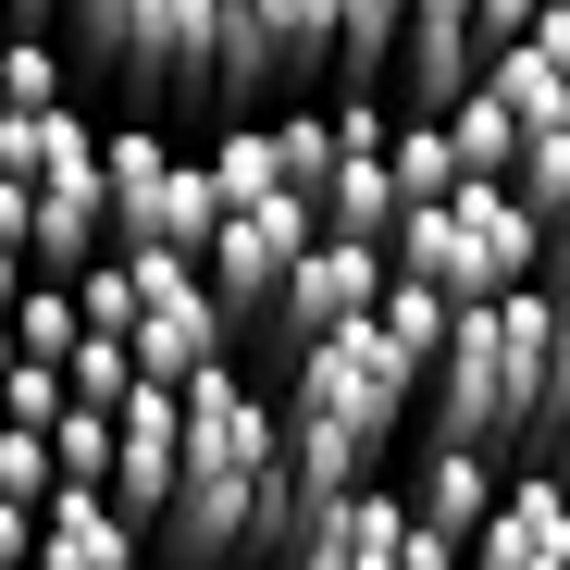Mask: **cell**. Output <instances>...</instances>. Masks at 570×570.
I'll list each match as a JSON object with an SVG mask.
<instances>
[{"instance_id":"obj_10","label":"cell","mask_w":570,"mask_h":570,"mask_svg":"<svg viewBox=\"0 0 570 570\" xmlns=\"http://www.w3.org/2000/svg\"><path fill=\"white\" fill-rule=\"evenodd\" d=\"M497 484H509V446H471V434H422V459L397 471L410 521H434V533H459V546H471V521L497 509Z\"/></svg>"},{"instance_id":"obj_20","label":"cell","mask_w":570,"mask_h":570,"mask_svg":"<svg viewBox=\"0 0 570 570\" xmlns=\"http://www.w3.org/2000/svg\"><path fill=\"white\" fill-rule=\"evenodd\" d=\"M446 137H459V161H471V174H509V161H521V112L497 100L484 75H471L459 100H446Z\"/></svg>"},{"instance_id":"obj_14","label":"cell","mask_w":570,"mask_h":570,"mask_svg":"<svg viewBox=\"0 0 570 570\" xmlns=\"http://www.w3.org/2000/svg\"><path fill=\"white\" fill-rule=\"evenodd\" d=\"M199 161H212V212H236V199H285V137H273V112H236Z\"/></svg>"},{"instance_id":"obj_2","label":"cell","mask_w":570,"mask_h":570,"mask_svg":"<svg viewBox=\"0 0 570 570\" xmlns=\"http://www.w3.org/2000/svg\"><path fill=\"white\" fill-rule=\"evenodd\" d=\"M546 360H558V298L546 285H497V298H459L434 372H422V434H471V446H509L533 434V397H546Z\"/></svg>"},{"instance_id":"obj_21","label":"cell","mask_w":570,"mask_h":570,"mask_svg":"<svg viewBox=\"0 0 570 570\" xmlns=\"http://www.w3.org/2000/svg\"><path fill=\"white\" fill-rule=\"evenodd\" d=\"M248 13L273 26V50H285V87L335 62V0H248Z\"/></svg>"},{"instance_id":"obj_23","label":"cell","mask_w":570,"mask_h":570,"mask_svg":"<svg viewBox=\"0 0 570 570\" xmlns=\"http://www.w3.org/2000/svg\"><path fill=\"white\" fill-rule=\"evenodd\" d=\"M75 311L100 323V335H125V323H137V248H100V261H87V273H75Z\"/></svg>"},{"instance_id":"obj_19","label":"cell","mask_w":570,"mask_h":570,"mask_svg":"<svg viewBox=\"0 0 570 570\" xmlns=\"http://www.w3.org/2000/svg\"><path fill=\"white\" fill-rule=\"evenodd\" d=\"M75 335H87L75 273H26V285H13V347H26V360H75Z\"/></svg>"},{"instance_id":"obj_4","label":"cell","mask_w":570,"mask_h":570,"mask_svg":"<svg viewBox=\"0 0 570 570\" xmlns=\"http://www.w3.org/2000/svg\"><path fill=\"white\" fill-rule=\"evenodd\" d=\"M323 236V212L285 186V199H236V212H212V236H199V273H212V298H224V335H236V360L273 335V298H285V261H298Z\"/></svg>"},{"instance_id":"obj_29","label":"cell","mask_w":570,"mask_h":570,"mask_svg":"<svg viewBox=\"0 0 570 570\" xmlns=\"http://www.w3.org/2000/svg\"><path fill=\"white\" fill-rule=\"evenodd\" d=\"M533 285H546V298H558V323H570V248H546V273H533Z\"/></svg>"},{"instance_id":"obj_9","label":"cell","mask_w":570,"mask_h":570,"mask_svg":"<svg viewBox=\"0 0 570 570\" xmlns=\"http://www.w3.org/2000/svg\"><path fill=\"white\" fill-rule=\"evenodd\" d=\"M471 558H484V570H570V471L521 446L509 484H497V509L471 521Z\"/></svg>"},{"instance_id":"obj_27","label":"cell","mask_w":570,"mask_h":570,"mask_svg":"<svg viewBox=\"0 0 570 570\" xmlns=\"http://www.w3.org/2000/svg\"><path fill=\"white\" fill-rule=\"evenodd\" d=\"M0 558H38V497H0Z\"/></svg>"},{"instance_id":"obj_6","label":"cell","mask_w":570,"mask_h":570,"mask_svg":"<svg viewBox=\"0 0 570 570\" xmlns=\"http://www.w3.org/2000/svg\"><path fill=\"white\" fill-rule=\"evenodd\" d=\"M372 298H385V236H311L298 261H285V298H273V335H261V360H285V347H311V335H335V323H360Z\"/></svg>"},{"instance_id":"obj_11","label":"cell","mask_w":570,"mask_h":570,"mask_svg":"<svg viewBox=\"0 0 570 570\" xmlns=\"http://www.w3.org/2000/svg\"><path fill=\"white\" fill-rule=\"evenodd\" d=\"M38 558L125 570V558H149V533L112 509V484H87V471H50V497H38Z\"/></svg>"},{"instance_id":"obj_26","label":"cell","mask_w":570,"mask_h":570,"mask_svg":"<svg viewBox=\"0 0 570 570\" xmlns=\"http://www.w3.org/2000/svg\"><path fill=\"white\" fill-rule=\"evenodd\" d=\"M50 422H0V497H50Z\"/></svg>"},{"instance_id":"obj_18","label":"cell","mask_w":570,"mask_h":570,"mask_svg":"<svg viewBox=\"0 0 570 570\" xmlns=\"http://www.w3.org/2000/svg\"><path fill=\"white\" fill-rule=\"evenodd\" d=\"M372 323H385L422 372H434V347H446V323H459V298H446V285L434 273H410V261H385V298H372Z\"/></svg>"},{"instance_id":"obj_17","label":"cell","mask_w":570,"mask_h":570,"mask_svg":"<svg viewBox=\"0 0 570 570\" xmlns=\"http://www.w3.org/2000/svg\"><path fill=\"white\" fill-rule=\"evenodd\" d=\"M397 26H410V0H335V87H397Z\"/></svg>"},{"instance_id":"obj_8","label":"cell","mask_w":570,"mask_h":570,"mask_svg":"<svg viewBox=\"0 0 570 570\" xmlns=\"http://www.w3.org/2000/svg\"><path fill=\"white\" fill-rule=\"evenodd\" d=\"M174 471H186V385L137 372V385H125V410H112V509H125L137 533H161Z\"/></svg>"},{"instance_id":"obj_15","label":"cell","mask_w":570,"mask_h":570,"mask_svg":"<svg viewBox=\"0 0 570 570\" xmlns=\"http://www.w3.org/2000/svg\"><path fill=\"white\" fill-rule=\"evenodd\" d=\"M385 174H397V212H422V199H446V186H459L471 161H459L446 112H410V100H397V137H385Z\"/></svg>"},{"instance_id":"obj_28","label":"cell","mask_w":570,"mask_h":570,"mask_svg":"<svg viewBox=\"0 0 570 570\" xmlns=\"http://www.w3.org/2000/svg\"><path fill=\"white\" fill-rule=\"evenodd\" d=\"M471 13H484V50H497V38H521V26H533V0H471Z\"/></svg>"},{"instance_id":"obj_13","label":"cell","mask_w":570,"mask_h":570,"mask_svg":"<svg viewBox=\"0 0 570 570\" xmlns=\"http://www.w3.org/2000/svg\"><path fill=\"white\" fill-rule=\"evenodd\" d=\"M311 212H323L335 236H397V174H385V149H335L323 186H311Z\"/></svg>"},{"instance_id":"obj_16","label":"cell","mask_w":570,"mask_h":570,"mask_svg":"<svg viewBox=\"0 0 570 570\" xmlns=\"http://www.w3.org/2000/svg\"><path fill=\"white\" fill-rule=\"evenodd\" d=\"M50 100H75L62 26H0V112H50Z\"/></svg>"},{"instance_id":"obj_25","label":"cell","mask_w":570,"mask_h":570,"mask_svg":"<svg viewBox=\"0 0 570 570\" xmlns=\"http://www.w3.org/2000/svg\"><path fill=\"white\" fill-rule=\"evenodd\" d=\"M50 410H62V360H26L13 347V360H0V422H50Z\"/></svg>"},{"instance_id":"obj_3","label":"cell","mask_w":570,"mask_h":570,"mask_svg":"<svg viewBox=\"0 0 570 570\" xmlns=\"http://www.w3.org/2000/svg\"><path fill=\"white\" fill-rule=\"evenodd\" d=\"M100 236L112 248H199L212 236V161L161 125H100Z\"/></svg>"},{"instance_id":"obj_7","label":"cell","mask_w":570,"mask_h":570,"mask_svg":"<svg viewBox=\"0 0 570 570\" xmlns=\"http://www.w3.org/2000/svg\"><path fill=\"white\" fill-rule=\"evenodd\" d=\"M397 546H410L397 459L360 471V484H335V497H298V509H285V533H273V558H335V570H397Z\"/></svg>"},{"instance_id":"obj_24","label":"cell","mask_w":570,"mask_h":570,"mask_svg":"<svg viewBox=\"0 0 570 570\" xmlns=\"http://www.w3.org/2000/svg\"><path fill=\"white\" fill-rule=\"evenodd\" d=\"M273 137H285V186L311 199L323 161H335V112H323V100H285V112H273Z\"/></svg>"},{"instance_id":"obj_1","label":"cell","mask_w":570,"mask_h":570,"mask_svg":"<svg viewBox=\"0 0 570 570\" xmlns=\"http://www.w3.org/2000/svg\"><path fill=\"white\" fill-rule=\"evenodd\" d=\"M285 509H298V471H285V422H273V385L224 347L186 372V471H174V509L149 546L174 558H236V546H273Z\"/></svg>"},{"instance_id":"obj_5","label":"cell","mask_w":570,"mask_h":570,"mask_svg":"<svg viewBox=\"0 0 570 570\" xmlns=\"http://www.w3.org/2000/svg\"><path fill=\"white\" fill-rule=\"evenodd\" d=\"M87 75H125L137 100H212L224 112V0H125L112 50Z\"/></svg>"},{"instance_id":"obj_22","label":"cell","mask_w":570,"mask_h":570,"mask_svg":"<svg viewBox=\"0 0 570 570\" xmlns=\"http://www.w3.org/2000/svg\"><path fill=\"white\" fill-rule=\"evenodd\" d=\"M62 385H75L87 410H125V385H137V347L87 323V335H75V360H62Z\"/></svg>"},{"instance_id":"obj_12","label":"cell","mask_w":570,"mask_h":570,"mask_svg":"<svg viewBox=\"0 0 570 570\" xmlns=\"http://www.w3.org/2000/svg\"><path fill=\"white\" fill-rule=\"evenodd\" d=\"M26 186L100 199V112H87V100H50V112H26Z\"/></svg>"}]
</instances>
